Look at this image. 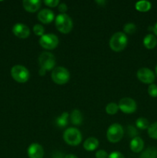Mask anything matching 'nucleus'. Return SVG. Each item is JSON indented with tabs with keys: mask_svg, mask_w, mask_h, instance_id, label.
Instances as JSON below:
<instances>
[{
	"mask_svg": "<svg viewBox=\"0 0 157 158\" xmlns=\"http://www.w3.org/2000/svg\"><path fill=\"white\" fill-rule=\"evenodd\" d=\"M38 64L41 69L46 71L52 70L55 64V56L49 52H43L38 56Z\"/></svg>",
	"mask_w": 157,
	"mask_h": 158,
	"instance_id": "nucleus-7",
	"label": "nucleus"
},
{
	"mask_svg": "<svg viewBox=\"0 0 157 158\" xmlns=\"http://www.w3.org/2000/svg\"><path fill=\"white\" fill-rule=\"evenodd\" d=\"M137 78L142 83L146 84H152L155 80V74L149 68L143 67L137 71Z\"/></svg>",
	"mask_w": 157,
	"mask_h": 158,
	"instance_id": "nucleus-10",
	"label": "nucleus"
},
{
	"mask_svg": "<svg viewBox=\"0 0 157 158\" xmlns=\"http://www.w3.org/2000/svg\"><path fill=\"white\" fill-rule=\"evenodd\" d=\"M119 108L124 114H130L135 112L137 109V105L135 100L130 97H124L121 99L119 103Z\"/></svg>",
	"mask_w": 157,
	"mask_h": 158,
	"instance_id": "nucleus-9",
	"label": "nucleus"
},
{
	"mask_svg": "<svg viewBox=\"0 0 157 158\" xmlns=\"http://www.w3.org/2000/svg\"><path fill=\"white\" fill-rule=\"evenodd\" d=\"M119 110V105L116 104L115 103H109L106 106V113L109 115H114V114H117Z\"/></svg>",
	"mask_w": 157,
	"mask_h": 158,
	"instance_id": "nucleus-23",
	"label": "nucleus"
},
{
	"mask_svg": "<svg viewBox=\"0 0 157 158\" xmlns=\"http://www.w3.org/2000/svg\"><path fill=\"white\" fill-rule=\"evenodd\" d=\"M151 3L149 1L143 0V1H139L135 3V9L139 12H148L151 9Z\"/></svg>",
	"mask_w": 157,
	"mask_h": 158,
	"instance_id": "nucleus-19",
	"label": "nucleus"
},
{
	"mask_svg": "<svg viewBox=\"0 0 157 158\" xmlns=\"http://www.w3.org/2000/svg\"><path fill=\"white\" fill-rule=\"evenodd\" d=\"M108 158H125L124 156L123 155V154H121L119 151H113V152L111 153L109 156H108Z\"/></svg>",
	"mask_w": 157,
	"mask_h": 158,
	"instance_id": "nucleus-31",
	"label": "nucleus"
},
{
	"mask_svg": "<svg viewBox=\"0 0 157 158\" xmlns=\"http://www.w3.org/2000/svg\"><path fill=\"white\" fill-rule=\"evenodd\" d=\"M11 75L16 82L24 83L29 80L30 74L27 68L22 65H15L11 69Z\"/></svg>",
	"mask_w": 157,
	"mask_h": 158,
	"instance_id": "nucleus-6",
	"label": "nucleus"
},
{
	"mask_svg": "<svg viewBox=\"0 0 157 158\" xmlns=\"http://www.w3.org/2000/svg\"><path fill=\"white\" fill-rule=\"evenodd\" d=\"M52 158H65V157L62 152H60V151H55L52 154Z\"/></svg>",
	"mask_w": 157,
	"mask_h": 158,
	"instance_id": "nucleus-33",
	"label": "nucleus"
},
{
	"mask_svg": "<svg viewBox=\"0 0 157 158\" xmlns=\"http://www.w3.org/2000/svg\"><path fill=\"white\" fill-rule=\"evenodd\" d=\"M127 134L129 137L134 138V137H137V135H138V131L133 126L129 125L127 127Z\"/></svg>",
	"mask_w": 157,
	"mask_h": 158,
	"instance_id": "nucleus-27",
	"label": "nucleus"
},
{
	"mask_svg": "<svg viewBox=\"0 0 157 158\" xmlns=\"http://www.w3.org/2000/svg\"><path fill=\"white\" fill-rule=\"evenodd\" d=\"M46 71L45 70V69H41V68H40L39 70H38V74H39L40 76H44L45 74H46Z\"/></svg>",
	"mask_w": 157,
	"mask_h": 158,
	"instance_id": "nucleus-34",
	"label": "nucleus"
},
{
	"mask_svg": "<svg viewBox=\"0 0 157 158\" xmlns=\"http://www.w3.org/2000/svg\"><path fill=\"white\" fill-rule=\"evenodd\" d=\"M143 45L148 49H152L156 46L157 39L152 34H148L143 40Z\"/></svg>",
	"mask_w": 157,
	"mask_h": 158,
	"instance_id": "nucleus-17",
	"label": "nucleus"
},
{
	"mask_svg": "<svg viewBox=\"0 0 157 158\" xmlns=\"http://www.w3.org/2000/svg\"><path fill=\"white\" fill-rule=\"evenodd\" d=\"M65 158H78V157H77L75 155H74V154H67V155L65 157Z\"/></svg>",
	"mask_w": 157,
	"mask_h": 158,
	"instance_id": "nucleus-36",
	"label": "nucleus"
},
{
	"mask_svg": "<svg viewBox=\"0 0 157 158\" xmlns=\"http://www.w3.org/2000/svg\"><path fill=\"white\" fill-rule=\"evenodd\" d=\"M128 44V38L124 32H118L112 35L109 40V46L114 52H121Z\"/></svg>",
	"mask_w": 157,
	"mask_h": 158,
	"instance_id": "nucleus-1",
	"label": "nucleus"
},
{
	"mask_svg": "<svg viewBox=\"0 0 157 158\" xmlns=\"http://www.w3.org/2000/svg\"><path fill=\"white\" fill-rule=\"evenodd\" d=\"M58 9L61 12V14H66L68 9L67 5L65 4V3H59V5L58 6Z\"/></svg>",
	"mask_w": 157,
	"mask_h": 158,
	"instance_id": "nucleus-32",
	"label": "nucleus"
},
{
	"mask_svg": "<svg viewBox=\"0 0 157 158\" xmlns=\"http://www.w3.org/2000/svg\"><path fill=\"white\" fill-rule=\"evenodd\" d=\"M44 3L47 6H49L51 8L56 7L59 5V1L58 0H45Z\"/></svg>",
	"mask_w": 157,
	"mask_h": 158,
	"instance_id": "nucleus-29",
	"label": "nucleus"
},
{
	"mask_svg": "<svg viewBox=\"0 0 157 158\" xmlns=\"http://www.w3.org/2000/svg\"><path fill=\"white\" fill-rule=\"evenodd\" d=\"M52 81L58 85L66 84L70 79V74L69 70L63 66H58L52 69L51 74Z\"/></svg>",
	"mask_w": 157,
	"mask_h": 158,
	"instance_id": "nucleus-4",
	"label": "nucleus"
},
{
	"mask_svg": "<svg viewBox=\"0 0 157 158\" xmlns=\"http://www.w3.org/2000/svg\"><path fill=\"white\" fill-rule=\"evenodd\" d=\"M152 31H153V32L155 33V35L157 36V23H155V24L154 25L153 27H152Z\"/></svg>",
	"mask_w": 157,
	"mask_h": 158,
	"instance_id": "nucleus-35",
	"label": "nucleus"
},
{
	"mask_svg": "<svg viewBox=\"0 0 157 158\" xmlns=\"http://www.w3.org/2000/svg\"><path fill=\"white\" fill-rule=\"evenodd\" d=\"M27 154L29 158H43L44 150L40 144L33 143L28 148Z\"/></svg>",
	"mask_w": 157,
	"mask_h": 158,
	"instance_id": "nucleus-12",
	"label": "nucleus"
},
{
	"mask_svg": "<svg viewBox=\"0 0 157 158\" xmlns=\"http://www.w3.org/2000/svg\"><path fill=\"white\" fill-rule=\"evenodd\" d=\"M95 2L97 3V4H102L101 6H104L105 4H106V1H96Z\"/></svg>",
	"mask_w": 157,
	"mask_h": 158,
	"instance_id": "nucleus-37",
	"label": "nucleus"
},
{
	"mask_svg": "<svg viewBox=\"0 0 157 158\" xmlns=\"http://www.w3.org/2000/svg\"><path fill=\"white\" fill-rule=\"evenodd\" d=\"M124 135V130L119 123H112L109 127L106 132L108 140L111 143H118Z\"/></svg>",
	"mask_w": 157,
	"mask_h": 158,
	"instance_id": "nucleus-5",
	"label": "nucleus"
},
{
	"mask_svg": "<svg viewBox=\"0 0 157 158\" xmlns=\"http://www.w3.org/2000/svg\"><path fill=\"white\" fill-rule=\"evenodd\" d=\"M148 134L152 139H157V122H155L148 128Z\"/></svg>",
	"mask_w": 157,
	"mask_h": 158,
	"instance_id": "nucleus-24",
	"label": "nucleus"
},
{
	"mask_svg": "<svg viewBox=\"0 0 157 158\" xmlns=\"http://www.w3.org/2000/svg\"><path fill=\"white\" fill-rule=\"evenodd\" d=\"M82 134L77 128L69 127L63 134V140L70 146H77L82 142Z\"/></svg>",
	"mask_w": 157,
	"mask_h": 158,
	"instance_id": "nucleus-3",
	"label": "nucleus"
},
{
	"mask_svg": "<svg viewBox=\"0 0 157 158\" xmlns=\"http://www.w3.org/2000/svg\"><path fill=\"white\" fill-rule=\"evenodd\" d=\"M38 43L43 49L52 50V49H55L58 46V39L55 34H44L42 36L40 37Z\"/></svg>",
	"mask_w": 157,
	"mask_h": 158,
	"instance_id": "nucleus-8",
	"label": "nucleus"
},
{
	"mask_svg": "<svg viewBox=\"0 0 157 158\" xmlns=\"http://www.w3.org/2000/svg\"><path fill=\"white\" fill-rule=\"evenodd\" d=\"M71 122L74 125H80L83 123V114L80 112L79 110H73L70 114Z\"/></svg>",
	"mask_w": 157,
	"mask_h": 158,
	"instance_id": "nucleus-18",
	"label": "nucleus"
},
{
	"mask_svg": "<svg viewBox=\"0 0 157 158\" xmlns=\"http://www.w3.org/2000/svg\"><path fill=\"white\" fill-rule=\"evenodd\" d=\"M148 94L152 97H157V85L150 84L148 87Z\"/></svg>",
	"mask_w": 157,
	"mask_h": 158,
	"instance_id": "nucleus-28",
	"label": "nucleus"
},
{
	"mask_svg": "<svg viewBox=\"0 0 157 158\" xmlns=\"http://www.w3.org/2000/svg\"><path fill=\"white\" fill-rule=\"evenodd\" d=\"M130 149L134 153L141 152L144 148V141L139 137H135L132 139L130 142Z\"/></svg>",
	"mask_w": 157,
	"mask_h": 158,
	"instance_id": "nucleus-15",
	"label": "nucleus"
},
{
	"mask_svg": "<svg viewBox=\"0 0 157 158\" xmlns=\"http://www.w3.org/2000/svg\"><path fill=\"white\" fill-rule=\"evenodd\" d=\"M139 158H157V149L153 147L148 148L142 153Z\"/></svg>",
	"mask_w": 157,
	"mask_h": 158,
	"instance_id": "nucleus-21",
	"label": "nucleus"
},
{
	"mask_svg": "<svg viewBox=\"0 0 157 158\" xmlns=\"http://www.w3.org/2000/svg\"><path fill=\"white\" fill-rule=\"evenodd\" d=\"M109 154H107L106 151L103 150H99L95 153V157L96 158H108Z\"/></svg>",
	"mask_w": 157,
	"mask_h": 158,
	"instance_id": "nucleus-30",
	"label": "nucleus"
},
{
	"mask_svg": "<svg viewBox=\"0 0 157 158\" xmlns=\"http://www.w3.org/2000/svg\"><path fill=\"white\" fill-rule=\"evenodd\" d=\"M55 19L53 12L49 9H43L38 13V19L43 24L51 23Z\"/></svg>",
	"mask_w": 157,
	"mask_h": 158,
	"instance_id": "nucleus-13",
	"label": "nucleus"
},
{
	"mask_svg": "<svg viewBox=\"0 0 157 158\" xmlns=\"http://www.w3.org/2000/svg\"><path fill=\"white\" fill-rule=\"evenodd\" d=\"M12 32L18 38L26 39L30 35V29L23 23H16L12 27Z\"/></svg>",
	"mask_w": 157,
	"mask_h": 158,
	"instance_id": "nucleus-11",
	"label": "nucleus"
},
{
	"mask_svg": "<svg viewBox=\"0 0 157 158\" xmlns=\"http://www.w3.org/2000/svg\"><path fill=\"white\" fill-rule=\"evenodd\" d=\"M99 147V140L95 137H89L83 143V148L87 151H93Z\"/></svg>",
	"mask_w": 157,
	"mask_h": 158,
	"instance_id": "nucleus-16",
	"label": "nucleus"
},
{
	"mask_svg": "<svg viewBox=\"0 0 157 158\" xmlns=\"http://www.w3.org/2000/svg\"><path fill=\"white\" fill-rule=\"evenodd\" d=\"M136 30V26L134 23H126L124 26H123V31L124 33L126 34H133Z\"/></svg>",
	"mask_w": 157,
	"mask_h": 158,
	"instance_id": "nucleus-25",
	"label": "nucleus"
},
{
	"mask_svg": "<svg viewBox=\"0 0 157 158\" xmlns=\"http://www.w3.org/2000/svg\"><path fill=\"white\" fill-rule=\"evenodd\" d=\"M55 24L57 29L63 34H67L72 31L73 28V23L72 19L67 14L58 15L55 19Z\"/></svg>",
	"mask_w": 157,
	"mask_h": 158,
	"instance_id": "nucleus-2",
	"label": "nucleus"
},
{
	"mask_svg": "<svg viewBox=\"0 0 157 158\" xmlns=\"http://www.w3.org/2000/svg\"><path fill=\"white\" fill-rule=\"evenodd\" d=\"M155 73H156V74H157V66H156V67H155Z\"/></svg>",
	"mask_w": 157,
	"mask_h": 158,
	"instance_id": "nucleus-38",
	"label": "nucleus"
},
{
	"mask_svg": "<svg viewBox=\"0 0 157 158\" xmlns=\"http://www.w3.org/2000/svg\"><path fill=\"white\" fill-rule=\"evenodd\" d=\"M135 125H136L137 128H139V129L146 130L149 128V123L147 119L144 118V117H139L135 121Z\"/></svg>",
	"mask_w": 157,
	"mask_h": 158,
	"instance_id": "nucleus-22",
	"label": "nucleus"
},
{
	"mask_svg": "<svg viewBox=\"0 0 157 158\" xmlns=\"http://www.w3.org/2000/svg\"><path fill=\"white\" fill-rule=\"evenodd\" d=\"M69 114L67 112H64L55 119V124L58 127L63 128L66 127L68 124V120H69Z\"/></svg>",
	"mask_w": 157,
	"mask_h": 158,
	"instance_id": "nucleus-20",
	"label": "nucleus"
},
{
	"mask_svg": "<svg viewBox=\"0 0 157 158\" xmlns=\"http://www.w3.org/2000/svg\"><path fill=\"white\" fill-rule=\"evenodd\" d=\"M22 6L26 11L33 13L40 9L41 2L39 0H24L22 2Z\"/></svg>",
	"mask_w": 157,
	"mask_h": 158,
	"instance_id": "nucleus-14",
	"label": "nucleus"
},
{
	"mask_svg": "<svg viewBox=\"0 0 157 158\" xmlns=\"http://www.w3.org/2000/svg\"><path fill=\"white\" fill-rule=\"evenodd\" d=\"M45 29L42 25L40 24H35V26H33V32L36 35H38V36H42L44 35Z\"/></svg>",
	"mask_w": 157,
	"mask_h": 158,
	"instance_id": "nucleus-26",
	"label": "nucleus"
}]
</instances>
